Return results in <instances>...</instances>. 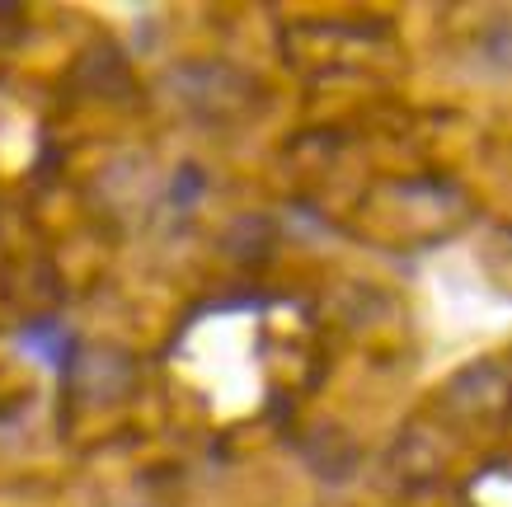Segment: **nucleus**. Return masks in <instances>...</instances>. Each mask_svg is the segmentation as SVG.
I'll return each instance as SVG.
<instances>
[{"label": "nucleus", "mask_w": 512, "mask_h": 507, "mask_svg": "<svg viewBox=\"0 0 512 507\" xmlns=\"http://www.w3.org/2000/svg\"><path fill=\"white\" fill-rule=\"evenodd\" d=\"M19 348L33 357H43L47 367H71V334H66L62 324H29L24 334H19Z\"/></svg>", "instance_id": "f257e3e1"}, {"label": "nucleus", "mask_w": 512, "mask_h": 507, "mask_svg": "<svg viewBox=\"0 0 512 507\" xmlns=\"http://www.w3.org/2000/svg\"><path fill=\"white\" fill-rule=\"evenodd\" d=\"M202 193H207V179H202V169H198V165H184V169H179V179L170 184V202H174V207H193Z\"/></svg>", "instance_id": "f03ea898"}]
</instances>
